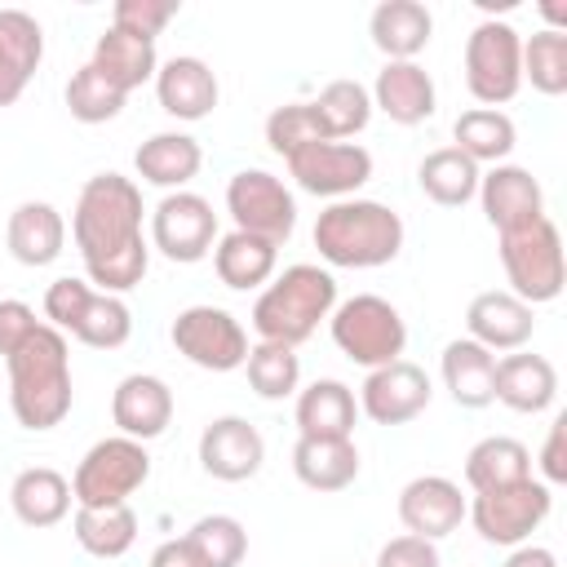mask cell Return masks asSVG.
<instances>
[{"label":"cell","instance_id":"6da1fadb","mask_svg":"<svg viewBox=\"0 0 567 567\" xmlns=\"http://www.w3.org/2000/svg\"><path fill=\"white\" fill-rule=\"evenodd\" d=\"M142 190L124 173H97L80 186L71 235L84 257V275L97 292H128L151 270V244L142 239Z\"/></svg>","mask_w":567,"mask_h":567},{"label":"cell","instance_id":"7a4b0ae2","mask_svg":"<svg viewBox=\"0 0 567 567\" xmlns=\"http://www.w3.org/2000/svg\"><path fill=\"white\" fill-rule=\"evenodd\" d=\"M9 408H13V421L22 430H53L66 421L71 412V350H66V337L49 323H40L9 359Z\"/></svg>","mask_w":567,"mask_h":567},{"label":"cell","instance_id":"3957f363","mask_svg":"<svg viewBox=\"0 0 567 567\" xmlns=\"http://www.w3.org/2000/svg\"><path fill=\"white\" fill-rule=\"evenodd\" d=\"M315 248L328 266L372 270L399 257L403 217L377 199H332L315 217Z\"/></svg>","mask_w":567,"mask_h":567},{"label":"cell","instance_id":"277c9868","mask_svg":"<svg viewBox=\"0 0 567 567\" xmlns=\"http://www.w3.org/2000/svg\"><path fill=\"white\" fill-rule=\"evenodd\" d=\"M332 310H337V279L323 266L297 261L284 275H275V284H266V292L252 306V328L261 341L297 350Z\"/></svg>","mask_w":567,"mask_h":567},{"label":"cell","instance_id":"5b68a950","mask_svg":"<svg viewBox=\"0 0 567 567\" xmlns=\"http://www.w3.org/2000/svg\"><path fill=\"white\" fill-rule=\"evenodd\" d=\"M44 319L62 337L71 332L75 341H84L93 350H120L133 337L128 306L120 297H111V292H97L84 279H71V275H62V279L49 284V292H44Z\"/></svg>","mask_w":567,"mask_h":567},{"label":"cell","instance_id":"8992f818","mask_svg":"<svg viewBox=\"0 0 567 567\" xmlns=\"http://www.w3.org/2000/svg\"><path fill=\"white\" fill-rule=\"evenodd\" d=\"M332 341L337 350L359 363V368H385L394 359H403V346H408V323L399 315V306H390L385 297L377 292H359L350 301H341L332 315Z\"/></svg>","mask_w":567,"mask_h":567},{"label":"cell","instance_id":"52a82bcc","mask_svg":"<svg viewBox=\"0 0 567 567\" xmlns=\"http://www.w3.org/2000/svg\"><path fill=\"white\" fill-rule=\"evenodd\" d=\"M501 266L509 279V292L527 306L554 301L567 284V261H563V235L549 217L501 235Z\"/></svg>","mask_w":567,"mask_h":567},{"label":"cell","instance_id":"ba28073f","mask_svg":"<svg viewBox=\"0 0 567 567\" xmlns=\"http://www.w3.org/2000/svg\"><path fill=\"white\" fill-rule=\"evenodd\" d=\"M146 478H151L146 443L111 434V439H97L80 456V465L71 474V496H75V505H128V496Z\"/></svg>","mask_w":567,"mask_h":567},{"label":"cell","instance_id":"9c48e42d","mask_svg":"<svg viewBox=\"0 0 567 567\" xmlns=\"http://www.w3.org/2000/svg\"><path fill=\"white\" fill-rule=\"evenodd\" d=\"M465 89L483 106H501L523 89V35L509 22L483 18L465 40Z\"/></svg>","mask_w":567,"mask_h":567},{"label":"cell","instance_id":"30bf717a","mask_svg":"<svg viewBox=\"0 0 567 567\" xmlns=\"http://www.w3.org/2000/svg\"><path fill=\"white\" fill-rule=\"evenodd\" d=\"M554 492L540 478H518L492 492H474V505H465V518L487 545H527V536L549 518Z\"/></svg>","mask_w":567,"mask_h":567},{"label":"cell","instance_id":"8fae6325","mask_svg":"<svg viewBox=\"0 0 567 567\" xmlns=\"http://www.w3.org/2000/svg\"><path fill=\"white\" fill-rule=\"evenodd\" d=\"M226 213L235 217V230L270 239L275 248L297 230V199L266 168H239L226 182Z\"/></svg>","mask_w":567,"mask_h":567},{"label":"cell","instance_id":"7c38bea8","mask_svg":"<svg viewBox=\"0 0 567 567\" xmlns=\"http://www.w3.org/2000/svg\"><path fill=\"white\" fill-rule=\"evenodd\" d=\"M168 337H173L177 354H186L204 372H235L248 359V332L221 306H186V310H177Z\"/></svg>","mask_w":567,"mask_h":567},{"label":"cell","instance_id":"4fadbf2b","mask_svg":"<svg viewBox=\"0 0 567 567\" xmlns=\"http://www.w3.org/2000/svg\"><path fill=\"white\" fill-rule=\"evenodd\" d=\"M151 244L182 266H195L213 252L217 244V213L204 195L195 190H168L151 208Z\"/></svg>","mask_w":567,"mask_h":567},{"label":"cell","instance_id":"5bb4252c","mask_svg":"<svg viewBox=\"0 0 567 567\" xmlns=\"http://www.w3.org/2000/svg\"><path fill=\"white\" fill-rule=\"evenodd\" d=\"M284 164L288 177L319 199H354V190L372 177V155L359 142H310Z\"/></svg>","mask_w":567,"mask_h":567},{"label":"cell","instance_id":"9a60e30c","mask_svg":"<svg viewBox=\"0 0 567 567\" xmlns=\"http://www.w3.org/2000/svg\"><path fill=\"white\" fill-rule=\"evenodd\" d=\"M430 394L434 390H430L425 368H416L408 359H394V363L368 372V381L359 390V408L377 425H408L430 408Z\"/></svg>","mask_w":567,"mask_h":567},{"label":"cell","instance_id":"2e32d148","mask_svg":"<svg viewBox=\"0 0 567 567\" xmlns=\"http://www.w3.org/2000/svg\"><path fill=\"white\" fill-rule=\"evenodd\" d=\"M478 204L483 217L496 226V235L523 230L545 217V190L523 164H492L478 177Z\"/></svg>","mask_w":567,"mask_h":567},{"label":"cell","instance_id":"e0dca14e","mask_svg":"<svg viewBox=\"0 0 567 567\" xmlns=\"http://www.w3.org/2000/svg\"><path fill=\"white\" fill-rule=\"evenodd\" d=\"M266 461V439L252 421L244 416H213L199 434V465L204 474L221 483H244L261 470Z\"/></svg>","mask_w":567,"mask_h":567},{"label":"cell","instance_id":"ac0fdd59","mask_svg":"<svg viewBox=\"0 0 567 567\" xmlns=\"http://www.w3.org/2000/svg\"><path fill=\"white\" fill-rule=\"evenodd\" d=\"M465 518V496L452 478L443 474H421L412 483H403L399 492V523L408 527V536L421 540H443L461 527Z\"/></svg>","mask_w":567,"mask_h":567},{"label":"cell","instance_id":"d6986e66","mask_svg":"<svg viewBox=\"0 0 567 567\" xmlns=\"http://www.w3.org/2000/svg\"><path fill=\"white\" fill-rule=\"evenodd\" d=\"M465 328H470V341H478L483 350H523L536 332V315L527 301H518L514 292L505 288H487L470 301L465 310Z\"/></svg>","mask_w":567,"mask_h":567},{"label":"cell","instance_id":"ffe728a7","mask_svg":"<svg viewBox=\"0 0 567 567\" xmlns=\"http://www.w3.org/2000/svg\"><path fill=\"white\" fill-rule=\"evenodd\" d=\"M111 421L120 425L124 439L151 443L173 421V390L151 372H128L111 394Z\"/></svg>","mask_w":567,"mask_h":567},{"label":"cell","instance_id":"44dd1931","mask_svg":"<svg viewBox=\"0 0 567 567\" xmlns=\"http://www.w3.org/2000/svg\"><path fill=\"white\" fill-rule=\"evenodd\" d=\"M155 97H159V106L173 120L195 124V120L213 115L221 89H217V75H213V66L204 58L177 53V58L159 62V71H155Z\"/></svg>","mask_w":567,"mask_h":567},{"label":"cell","instance_id":"7402d4cb","mask_svg":"<svg viewBox=\"0 0 567 567\" xmlns=\"http://www.w3.org/2000/svg\"><path fill=\"white\" fill-rule=\"evenodd\" d=\"M44 58V27L27 9H0V106H13Z\"/></svg>","mask_w":567,"mask_h":567},{"label":"cell","instance_id":"603a6c76","mask_svg":"<svg viewBox=\"0 0 567 567\" xmlns=\"http://www.w3.org/2000/svg\"><path fill=\"white\" fill-rule=\"evenodd\" d=\"M4 244L13 252V261L40 270L49 261L62 257V244H66V221L53 204L44 199H22L13 213H9V226H4Z\"/></svg>","mask_w":567,"mask_h":567},{"label":"cell","instance_id":"cb8c5ba5","mask_svg":"<svg viewBox=\"0 0 567 567\" xmlns=\"http://www.w3.org/2000/svg\"><path fill=\"white\" fill-rule=\"evenodd\" d=\"M368 97H372V106H381V111H385L394 124H403V128L425 124V120L434 115V102H439L430 71L416 66V62H385V66L377 71V84H372Z\"/></svg>","mask_w":567,"mask_h":567},{"label":"cell","instance_id":"d4e9b609","mask_svg":"<svg viewBox=\"0 0 567 567\" xmlns=\"http://www.w3.org/2000/svg\"><path fill=\"white\" fill-rule=\"evenodd\" d=\"M89 66H93L106 84H115V89L128 97L133 89H142V84L155 80V71H159L155 40L128 35V31H120V27H106V31L97 35V44H93Z\"/></svg>","mask_w":567,"mask_h":567},{"label":"cell","instance_id":"484cf974","mask_svg":"<svg viewBox=\"0 0 567 567\" xmlns=\"http://www.w3.org/2000/svg\"><path fill=\"white\" fill-rule=\"evenodd\" d=\"M439 372L456 408H487L496 399V354L470 337H456L443 346Z\"/></svg>","mask_w":567,"mask_h":567},{"label":"cell","instance_id":"4316f807","mask_svg":"<svg viewBox=\"0 0 567 567\" xmlns=\"http://www.w3.org/2000/svg\"><path fill=\"white\" fill-rule=\"evenodd\" d=\"M496 399L509 412L536 416L545 408H554L558 399V372L545 354H505L496 359Z\"/></svg>","mask_w":567,"mask_h":567},{"label":"cell","instance_id":"83f0119b","mask_svg":"<svg viewBox=\"0 0 567 567\" xmlns=\"http://www.w3.org/2000/svg\"><path fill=\"white\" fill-rule=\"evenodd\" d=\"M434 18L421 0H381L368 18L372 44L385 53V62H412L430 44Z\"/></svg>","mask_w":567,"mask_h":567},{"label":"cell","instance_id":"f1b7e54d","mask_svg":"<svg viewBox=\"0 0 567 567\" xmlns=\"http://www.w3.org/2000/svg\"><path fill=\"white\" fill-rule=\"evenodd\" d=\"M354 416H359L354 390L346 381H337V377L310 381L297 394V430H301V439H350L354 434Z\"/></svg>","mask_w":567,"mask_h":567},{"label":"cell","instance_id":"f546056e","mask_svg":"<svg viewBox=\"0 0 567 567\" xmlns=\"http://www.w3.org/2000/svg\"><path fill=\"white\" fill-rule=\"evenodd\" d=\"M199 164H204L199 142H195L190 133H177V128L151 133V137L133 151L137 177L151 182V186H164V190H182V186L199 173Z\"/></svg>","mask_w":567,"mask_h":567},{"label":"cell","instance_id":"4dcf8cb0","mask_svg":"<svg viewBox=\"0 0 567 567\" xmlns=\"http://www.w3.org/2000/svg\"><path fill=\"white\" fill-rule=\"evenodd\" d=\"M292 474L310 492H341L359 478V447L354 439H297Z\"/></svg>","mask_w":567,"mask_h":567},{"label":"cell","instance_id":"1f68e13d","mask_svg":"<svg viewBox=\"0 0 567 567\" xmlns=\"http://www.w3.org/2000/svg\"><path fill=\"white\" fill-rule=\"evenodd\" d=\"M71 501H75L71 496V483L53 465H31L9 487V505H13L18 523H27V527H53V523H62L66 509H71Z\"/></svg>","mask_w":567,"mask_h":567},{"label":"cell","instance_id":"d6a6232c","mask_svg":"<svg viewBox=\"0 0 567 567\" xmlns=\"http://www.w3.org/2000/svg\"><path fill=\"white\" fill-rule=\"evenodd\" d=\"M275 261H279V248H275L270 239L248 235V230H230V235H221L217 248H213V270H217V279H221L226 288H235V292H248V288L266 284V279L275 275Z\"/></svg>","mask_w":567,"mask_h":567},{"label":"cell","instance_id":"836d02e7","mask_svg":"<svg viewBox=\"0 0 567 567\" xmlns=\"http://www.w3.org/2000/svg\"><path fill=\"white\" fill-rule=\"evenodd\" d=\"M478 177L483 168L474 159H465L456 146H439L416 164V182L425 190V199H434L439 208H461L478 195Z\"/></svg>","mask_w":567,"mask_h":567},{"label":"cell","instance_id":"e575fe53","mask_svg":"<svg viewBox=\"0 0 567 567\" xmlns=\"http://www.w3.org/2000/svg\"><path fill=\"white\" fill-rule=\"evenodd\" d=\"M532 478V452L509 434H487L465 452V483L474 492H492L505 483Z\"/></svg>","mask_w":567,"mask_h":567},{"label":"cell","instance_id":"d590c367","mask_svg":"<svg viewBox=\"0 0 567 567\" xmlns=\"http://www.w3.org/2000/svg\"><path fill=\"white\" fill-rule=\"evenodd\" d=\"M75 540L93 558H124L137 540V514L128 505H75Z\"/></svg>","mask_w":567,"mask_h":567},{"label":"cell","instance_id":"8d00e7d4","mask_svg":"<svg viewBox=\"0 0 567 567\" xmlns=\"http://www.w3.org/2000/svg\"><path fill=\"white\" fill-rule=\"evenodd\" d=\"M452 137H456V151L474 164H505L514 142H518V128L505 111H492V106H474V111H461L456 124H452Z\"/></svg>","mask_w":567,"mask_h":567},{"label":"cell","instance_id":"74e56055","mask_svg":"<svg viewBox=\"0 0 567 567\" xmlns=\"http://www.w3.org/2000/svg\"><path fill=\"white\" fill-rule=\"evenodd\" d=\"M310 106H315L328 142H346V137L363 133L368 120H372V97H368V89L359 80H332V84H323Z\"/></svg>","mask_w":567,"mask_h":567},{"label":"cell","instance_id":"f35d334b","mask_svg":"<svg viewBox=\"0 0 567 567\" xmlns=\"http://www.w3.org/2000/svg\"><path fill=\"white\" fill-rule=\"evenodd\" d=\"M244 368H248V385H252L261 399H270V403L297 394V385H301V359H297L292 346L257 341V346H248Z\"/></svg>","mask_w":567,"mask_h":567},{"label":"cell","instance_id":"ab89813d","mask_svg":"<svg viewBox=\"0 0 567 567\" xmlns=\"http://www.w3.org/2000/svg\"><path fill=\"white\" fill-rule=\"evenodd\" d=\"M523 80H532V89L545 97L567 93V31L545 27L523 40Z\"/></svg>","mask_w":567,"mask_h":567},{"label":"cell","instance_id":"60d3db41","mask_svg":"<svg viewBox=\"0 0 567 567\" xmlns=\"http://www.w3.org/2000/svg\"><path fill=\"white\" fill-rule=\"evenodd\" d=\"M186 545L199 554L204 567H239L248 554V532L230 514H204L199 523H190Z\"/></svg>","mask_w":567,"mask_h":567},{"label":"cell","instance_id":"b9f144b4","mask_svg":"<svg viewBox=\"0 0 567 567\" xmlns=\"http://www.w3.org/2000/svg\"><path fill=\"white\" fill-rule=\"evenodd\" d=\"M66 106L80 124H106L124 111V93L115 84H106L89 62L66 80Z\"/></svg>","mask_w":567,"mask_h":567},{"label":"cell","instance_id":"7bdbcfd3","mask_svg":"<svg viewBox=\"0 0 567 567\" xmlns=\"http://www.w3.org/2000/svg\"><path fill=\"white\" fill-rule=\"evenodd\" d=\"M266 142H270L275 155L288 159V155H297L301 146L328 142V137H323V124H319V115H315L310 102H288V106H275V111L266 115Z\"/></svg>","mask_w":567,"mask_h":567},{"label":"cell","instance_id":"ee69618b","mask_svg":"<svg viewBox=\"0 0 567 567\" xmlns=\"http://www.w3.org/2000/svg\"><path fill=\"white\" fill-rule=\"evenodd\" d=\"M177 0H115L111 9V27L128 31V35H142V40H155L173 18H177Z\"/></svg>","mask_w":567,"mask_h":567},{"label":"cell","instance_id":"f6af8a7d","mask_svg":"<svg viewBox=\"0 0 567 567\" xmlns=\"http://www.w3.org/2000/svg\"><path fill=\"white\" fill-rule=\"evenodd\" d=\"M35 328H40V319H35V310L27 301L0 297V359H9Z\"/></svg>","mask_w":567,"mask_h":567},{"label":"cell","instance_id":"bcb514c9","mask_svg":"<svg viewBox=\"0 0 567 567\" xmlns=\"http://www.w3.org/2000/svg\"><path fill=\"white\" fill-rule=\"evenodd\" d=\"M377 567H443L434 540H421V536H394L381 545L377 554Z\"/></svg>","mask_w":567,"mask_h":567},{"label":"cell","instance_id":"7dc6e473","mask_svg":"<svg viewBox=\"0 0 567 567\" xmlns=\"http://www.w3.org/2000/svg\"><path fill=\"white\" fill-rule=\"evenodd\" d=\"M567 416H554V425H549V439H545V447H540V474H545V487H554V483H567Z\"/></svg>","mask_w":567,"mask_h":567},{"label":"cell","instance_id":"c3c4849f","mask_svg":"<svg viewBox=\"0 0 567 567\" xmlns=\"http://www.w3.org/2000/svg\"><path fill=\"white\" fill-rule=\"evenodd\" d=\"M151 567H204V563H199V554L186 545V536H177V540H164V545L151 554Z\"/></svg>","mask_w":567,"mask_h":567},{"label":"cell","instance_id":"681fc988","mask_svg":"<svg viewBox=\"0 0 567 567\" xmlns=\"http://www.w3.org/2000/svg\"><path fill=\"white\" fill-rule=\"evenodd\" d=\"M501 567H558V554L545 545H514V554Z\"/></svg>","mask_w":567,"mask_h":567}]
</instances>
